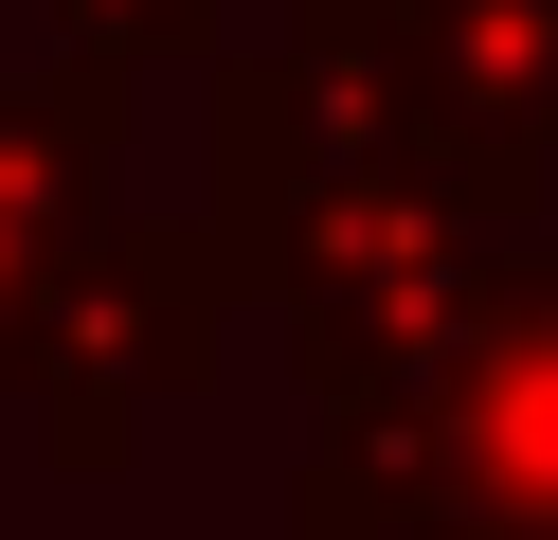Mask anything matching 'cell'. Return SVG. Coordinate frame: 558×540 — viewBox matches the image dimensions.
Returning a JSON list of instances; mask_svg holds the SVG:
<instances>
[]
</instances>
